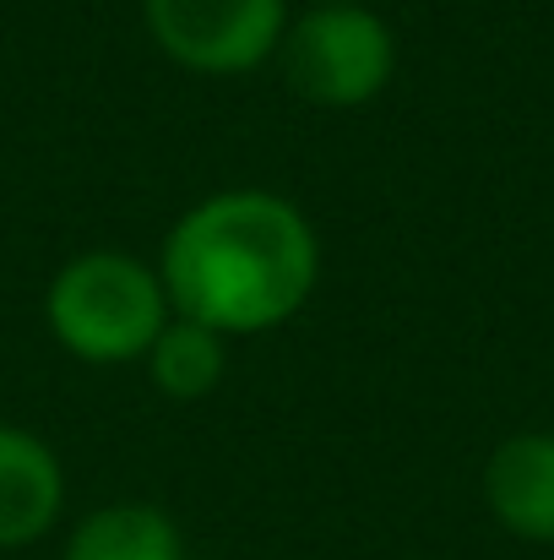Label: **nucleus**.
Segmentation results:
<instances>
[{
    "instance_id": "1",
    "label": "nucleus",
    "mask_w": 554,
    "mask_h": 560,
    "mask_svg": "<svg viewBox=\"0 0 554 560\" xmlns=\"http://www.w3.org/2000/svg\"><path fill=\"white\" fill-rule=\"evenodd\" d=\"M321 272L310 218L272 190H217L196 201L164 240L169 311L223 338L272 332L305 311Z\"/></svg>"
},
{
    "instance_id": "2",
    "label": "nucleus",
    "mask_w": 554,
    "mask_h": 560,
    "mask_svg": "<svg viewBox=\"0 0 554 560\" xmlns=\"http://www.w3.org/2000/svg\"><path fill=\"white\" fill-rule=\"evenodd\" d=\"M44 316L60 349H71L76 360L131 365V360H148L153 338L164 332L175 311H169L158 267L126 250H82L55 272Z\"/></svg>"
},
{
    "instance_id": "3",
    "label": "nucleus",
    "mask_w": 554,
    "mask_h": 560,
    "mask_svg": "<svg viewBox=\"0 0 554 560\" xmlns=\"http://www.w3.org/2000/svg\"><path fill=\"white\" fill-rule=\"evenodd\" d=\"M278 55L288 88L321 109H359L397 71V38L369 5H310Z\"/></svg>"
},
{
    "instance_id": "4",
    "label": "nucleus",
    "mask_w": 554,
    "mask_h": 560,
    "mask_svg": "<svg viewBox=\"0 0 554 560\" xmlns=\"http://www.w3.org/2000/svg\"><path fill=\"white\" fill-rule=\"evenodd\" d=\"M153 44L201 77H239L278 55L288 33L283 0H142Z\"/></svg>"
},
{
    "instance_id": "5",
    "label": "nucleus",
    "mask_w": 554,
    "mask_h": 560,
    "mask_svg": "<svg viewBox=\"0 0 554 560\" xmlns=\"http://www.w3.org/2000/svg\"><path fill=\"white\" fill-rule=\"evenodd\" d=\"M484 501L495 523L528 545H554V435L522 430L484 463Z\"/></svg>"
},
{
    "instance_id": "6",
    "label": "nucleus",
    "mask_w": 554,
    "mask_h": 560,
    "mask_svg": "<svg viewBox=\"0 0 554 560\" xmlns=\"http://www.w3.org/2000/svg\"><path fill=\"white\" fill-rule=\"evenodd\" d=\"M66 506L60 457L16 424H0V550H22L55 528Z\"/></svg>"
},
{
    "instance_id": "7",
    "label": "nucleus",
    "mask_w": 554,
    "mask_h": 560,
    "mask_svg": "<svg viewBox=\"0 0 554 560\" xmlns=\"http://www.w3.org/2000/svg\"><path fill=\"white\" fill-rule=\"evenodd\" d=\"M66 560H185V545L169 512L148 501H115L71 528Z\"/></svg>"
},
{
    "instance_id": "8",
    "label": "nucleus",
    "mask_w": 554,
    "mask_h": 560,
    "mask_svg": "<svg viewBox=\"0 0 554 560\" xmlns=\"http://www.w3.org/2000/svg\"><path fill=\"white\" fill-rule=\"evenodd\" d=\"M223 343H228L223 332H212V327H201V322H190V316H169L164 332H158L153 349H148L153 386H158L164 397H175V402L207 397V392L223 381V371H228V349H223Z\"/></svg>"
},
{
    "instance_id": "9",
    "label": "nucleus",
    "mask_w": 554,
    "mask_h": 560,
    "mask_svg": "<svg viewBox=\"0 0 554 560\" xmlns=\"http://www.w3.org/2000/svg\"><path fill=\"white\" fill-rule=\"evenodd\" d=\"M316 5H365V0H316Z\"/></svg>"
}]
</instances>
